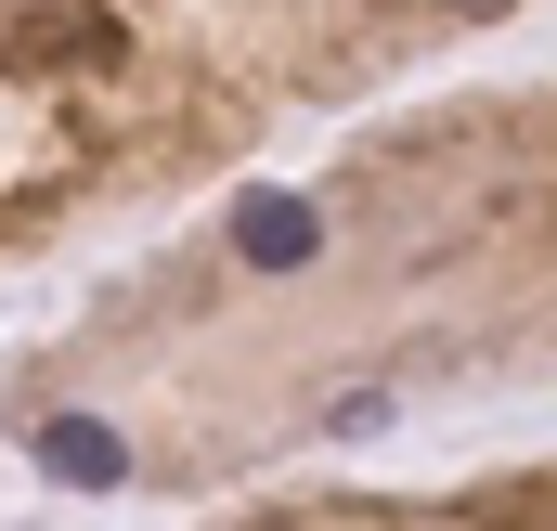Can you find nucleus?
I'll use <instances>...</instances> for the list:
<instances>
[{"mask_svg":"<svg viewBox=\"0 0 557 531\" xmlns=\"http://www.w3.org/2000/svg\"><path fill=\"white\" fill-rule=\"evenodd\" d=\"M39 454H52V467H65V480H78V493H104V480H117V467H131V454H117V428H91V415H65V428H52V441H39Z\"/></svg>","mask_w":557,"mask_h":531,"instance_id":"2","label":"nucleus"},{"mask_svg":"<svg viewBox=\"0 0 557 531\" xmlns=\"http://www.w3.org/2000/svg\"><path fill=\"white\" fill-rule=\"evenodd\" d=\"M467 13H493V0H467Z\"/></svg>","mask_w":557,"mask_h":531,"instance_id":"3","label":"nucleus"},{"mask_svg":"<svg viewBox=\"0 0 557 531\" xmlns=\"http://www.w3.org/2000/svg\"><path fill=\"white\" fill-rule=\"evenodd\" d=\"M234 247H247L260 272H298L311 247H324V221H311L298 195H247V221H234Z\"/></svg>","mask_w":557,"mask_h":531,"instance_id":"1","label":"nucleus"}]
</instances>
